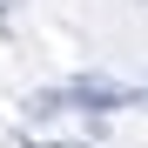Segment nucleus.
<instances>
[{"mask_svg":"<svg viewBox=\"0 0 148 148\" xmlns=\"http://www.w3.org/2000/svg\"><path fill=\"white\" fill-rule=\"evenodd\" d=\"M61 94H67V108H94V114H114V108L141 101V94H128L121 81H101V74H74V81H67Z\"/></svg>","mask_w":148,"mask_h":148,"instance_id":"obj_1","label":"nucleus"},{"mask_svg":"<svg viewBox=\"0 0 148 148\" xmlns=\"http://www.w3.org/2000/svg\"><path fill=\"white\" fill-rule=\"evenodd\" d=\"M141 101H148V94H141Z\"/></svg>","mask_w":148,"mask_h":148,"instance_id":"obj_2","label":"nucleus"}]
</instances>
